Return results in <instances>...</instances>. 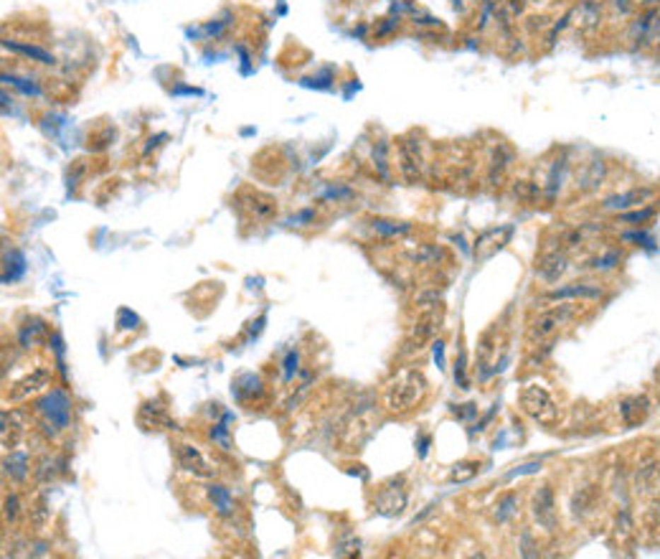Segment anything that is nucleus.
<instances>
[{
    "label": "nucleus",
    "mask_w": 660,
    "mask_h": 559,
    "mask_svg": "<svg viewBox=\"0 0 660 559\" xmlns=\"http://www.w3.org/2000/svg\"><path fill=\"white\" fill-rule=\"evenodd\" d=\"M519 404L533 422L543 425V427H554L559 422V407H556L554 397L543 386L526 384L519 394Z\"/></svg>",
    "instance_id": "nucleus-3"
},
{
    "label": "nucleus",
    "mask_w": 660,
    "mask_h": 559,
    "mask_svg": "<svg viewBox=\"0 0 660 559\" xmlns=\"http://www.w3.org/2000/svg\"><path fill=\"white\" fill-rule=\"evenodd\" d=\"M531 514L538 521V526H543L546 531H556V526H559V511H556L554 488L549 483L536 488L533 501H531Z\"/></svg>",
    "instance_id": "nucleus-7"
},
{
    "label": "nucleus",
    "mask_w": 660,
    "mask_h": 559,
    "mask_svg": "<svg viewBox=\"0 0 660 559\" xmlns=\"http://www.w3.org/2000/svg\"><path fill=\"white\" fill-rule=\"evenodd\" d=\"M605 178H607V163L602 161V158H594V161L586 163L584 171L579 173L577 186H579V191H584V193L597 191V188L605 183Z\"/></svg>",
    "instance_id": "nucleus-13"
},
{
    "label": "nucleus",
    "mask_w": 660,
    "mask_h": 559,
    "mask_svg": "<svg viewBox=\"0 0 660 559\" xmlns=\"http://www.w3.org/2000/svg\"><path fill=\"white\" fill-rule=\"evenodd\" d=\"M358 547H361V541H358L356 536H348L346 541L338 539L335 541V554H338V557H353V554H358Z\"/></svg>",
    "instance_id": "nucleus-38"
},
{
    "label": "nucleus",
    "mask_w": 660,
    "mask_h": 559,
    "mask_svg": "<svg viewBox=\"0 0 660 559\" xmlns=\"http://www.w3.org/2000/svg\"><path fill=\"white\" fill-rule=\"evenodd\" d=\"M297 361H300V356H297L295 351H290V354H287V359H284V364H282V369H284V381H292V379H295V374H297Z\"/></svg>",
    "instance_id": "nucleus-40"
},
{
    "label": "nucleus",
    "mask_w": 660,
    "mask_h": 559,
    "mask_svg": "<svg viewBox=\"0 0 660 559\" xmlns=\"http://www.w3.org/2000/svg\"><path fill=\"white\" fill-rule=\"evenodd\" d=\"M538 471H541V463H528V466H521L508 473V478H519V476H528V473H538Z\"/></svg>",
    "instance_id": "nucleus-42"
},
{
    "label": "nucleus",
    "mask_w": 660,
    "mask_h": 559,
    "mask_svg": "<svg viewBox=\"0 0 660 559\" xmlns=\"http://www.w3.org/2000/svg\"><path fill=\"white\" fill-rule=\"evenodd\" d=\"M597 498H599L597 485H581L579 491L574 493V498H572V514L577 516V519H584L586 514H592L594 511Z\"/></svg>",
    "instance_id": "nucleus-20"
},
{
    "label": "nucleus",
    "mask_w": 660,
    "mask_h": 559,
    "mask_svg": "<svg viewBox=\"0 0 660 559\" xmlns=\"http://www.w3.org/2000/svg\"><path fill=\"white\" fill-rule=\"evenodd\" d=\"M36 410L44 417L41 425L51 437H56V432L69 430V425H71V399L64 389H51L49 394H44L36 402Z\"/></svg>",
    "instance_id": "nucleus-2"
},
{
    "label": "nucleus",
    "mask_w": 660,
    "mask_h": 559,
    "mask_svg": "<svg viewBox=\"0 0 660 559\" xmlns=\"http://www.w3.org/2000/svg\"><path fill=\"white\" fill-rule=\"evenodd\" d=\"M412 262H419V265H437V262L444 260V249L437 247V244H422L409 255Z\"/></svg>",
    "instance_id": "nucleus-31"
},
{
    "label": "nucleus",
    "mask_w": 660,
    "mask_h": 559,
    "mask_svg": "<svg viewBox=\"0 0 660 559\" xmlns=\"http://www.w3.org/2000/svg\"><path fill=\"white\" fill-rule=\"evenodd\" d=\"M574 316H577V305H554L549 311L538 313V316L531 321V328H528L531 341H546V338H551V335L562 328V325H567Z\"/></svg>",
    "instance_id": "nucleus-4"
},
{
    "label": "nucleus",
    "mask_w": 660,
    "mask_h": 559,
    "mask_svg": "<svg viewBox=\"0 0 660 559\" xmlns=\"http://www.w3.org/2000/svg\"><path fill=\"white\" fill-rule=\"evenodd\" d=\"M567 163H569L567 158H559V161L551 163L549 178H546V186H543V193H546V201H549V204H554L559 191H562L564 178H567Z\"/></svg>",
    "instance_id": "nucleus-21"
},
{
    "label": "nucleus",
    "mask_w": 660,
    "mask_h": 559,
    "mask_svg": "<svg viewBox=\"0 0 660 559\" xmlns=\"http://www.w3.org/2000/svg\"><path fill=\"white\" fill-rule=\"evenodd\" d=\"M6 255H11V257H6V267H3V282H16V280H21L23 277V272H25V257L21 255L18 249H11V252H6Z\"/></svg>",
    "instance_id": "nucleus-29"
},
{
    "label": "nucleus",
    "mask_w": 660,
    "mask_h": 559,
    "mask_svg": "<svg viewBox=\"0 0 660 559\" xmlns=\"http://www.w3.org/2000/svg\"><path fill=\"white\" fill-rule=\"evenodd\" d=\"M51 379V371L49 369H36L33 374H28L23 381H18L16 384V389H13V397H28V394H33V391H38L41 386H46Z\"/></svg>",
    "instance_id": "nucleus-24"
},
{
    "label": "nucleus",
    "mask_w": 660,
    "mask_h": 559,
    "mask_svg": "<svg viewBox=\"0 0 660 559\" xmlns=\"http://www.w3.org/2000/svg\"><path fill=\"white\" fill-rule=\"evenodd\" d=\"M407 506V493L404 488H394V485H386L381 488V493L376 496V511L383 516H396L404 511Z\"/></svg>",
    "instance_id": "nucleus-14"
},
{
    "label": "nucleus",
    "mask_w": 660,
    "mask_h": 559,
    "mask_svg": "<svg viewBox=\"0 0 660 559\" xmlns=\"http://www.w3.org/2000/svg\"><path fill=\"white\" fill-rule=\"evenodd\" d=\"M231 420V415H224V420L221 422H216V425H211V440L216 442V445H221V450H228L231 447V437H228V427H226V422Z\"/></svg>",
    "instance_id": "nucleus-35"
},
{
    "label": "nucleus",
    "mask_w": 660,
    "mask_h": 559,
    "mask_svg": "<svg viewBox=\"0 0 660 559\" xmlns=\"http://www.w3.org/2000/svg\"><path fill=\"white\" fill-rule=\"evenodd\" d=\"M623 262H625V252L620 247H612V249H605V252H599V255H594L592 260H586L584 267L592 270V272H612V270H617Z\"/></svg>",
    "instance_id": "nucleus-18"
},
{
    "label": "nucleus",
    "mask_w": 660,
    "mask_h": 559,
    "mask_svg": "<svg viewBox=\"0 0 660 559\" xmlns=\"http://www.w3.org/2000/svg\"><path fill=\"white\" fill-rule=\"evenodd\" d=\"M452 6H455L457 11H463V8H465V3H463V0H452Z\"/></svg>",
    "instance_id": "nucleus-46"
},
{
    "label": "nucleus",
    "mask_w": 660,
    "mask_h": 559,
    "mask_svg": "<svg viewBox=\"0 0 660 559\" xmlns=\"http://www.w3.org/2000/svg\"><path fill=\"white\" fill-rule=\"evenodd\" d=\"M3 466H6V476H11L16 483H23L28 478V473H31V460L21 450H13L11 455H6Z\"/></svg>",
    "instance_id": "nucleus-22"
},
{
    "label": "nucleus",
    "mask_w": 660,
    "mask_h": 559,
    "mask_svg": "<svg viewBox=\"0 0 660 559\" xmlns=\"http://www.w3.org/2000/svg\"><path fill=\"white\" fill-rule=\"evenodd\" d=\"M653 196H655V188L635 186V188H627V191L607 196V199L602 201V209L610 214H623V212H630V209H637V206H645Z\"/></svg>",
    "instance_id": "nucleus-8"
},
{
    "label": "nucleus",
    "mask_w": 660,
    "mask_h": 559,
    "mask_svg": "<svg viewBox=\"0 0 660 559\" xmlns=\"http://www.w3.org/2000/svg\"><path fill=\"white\" fill-rule=\"evenodd\" d=\"M567 267H569L567 249L556 247L541 255V260H538V265H536V275L541 280H546V282H556V280L567 272Z\"/></svg>",
    "instance_id": "nucleus-11"
},
{
    "label": "nucleus",
    "mask_w": 660,
    "mask_h": 559,
    "mask_svg": "<svg viewBox=\"0 0 660 559\" xmlns=\"http://www.w3.org/2000/svg\"><path fill=\"white\" fill-rule=\"evenodd\" d=\"M612 6L617 8V13H620V16H630V13L635 11L637 0H612Z\"/></svg>",
    "instance_id": "nucleus-41"
},
{
    "label": "nucleus",
    "mask_w": 660,
    "mask_h": 559,
    "mask_svg": "<svg viewBox=\"0 0 660 559\" xmlns=\"http://www.w3.org/2000/svg\"><path fill=\"white\" fill-rule=\"evenodd\" d=\"M623 242H632V244H637V247H642V249H650V252L655 249V236L650 234L648 229H642V226H635L632 231H625Z\"/></svg>",
    "instance_id": "nucleus-33"
},
{
    "label": "nucleus",
    "mask_w": 660,
    "mask_h": 559,
    "mask_svg": "<svg viewBox=\"0 0 660 559\" xmlns=\"http://www.w3.org/2000/svg\"><path fill=\"white\" fill-rule=\"evenodd\" d=\"M477 471H480V463H457L450 473V480L452 483H465V480L475 478Z\"/></svg>",
    "instance_id": "nucleus-36"
},
{
    "label": "nucleus",
    "mask_w": 660,
    "mask_h": 559,
    "mask_svg": "<svg viewBox=\"0 0 660 559\" xmlns=\"http://www.w3.org/2000/svg\"><path fill=\"white\" fill-rule=\"evenodd\" d=\"M650 415V402L645 394H637V397H627L620 402V417H623L625 427H637L648 420Z\"/></svg>",
    "instance_id": "nucleus-12"
},
{
    "label": "nucleus",
    "mask_w": 660,
    "mask_h": 559,
    "mask_svg": "<svg viewBox=\"0 0 660 559\" xmlns=\"http://www.w3.org/2000/svg\"><path fill=\"white\" fill-rule=\"evenodd\" d=\"M21 514V498L16 496V493H11V496H6V501H3V516H6V521H16Z\"/></svg>",
    "instance_id": "nucleus-37"
},
{
    "label": "nucleus",
    "mask_w": 660,
    "mask_h": 559,
    "mask_svg": "<svg viewBox=\"0 0 660 559\" xmlns=\"http://www.w3.org/2000/svg\"><path fill=\"white\" fill-rule=\"evenodd\" d=\"M175 458H178V466L183 468L185 473H193L196 478H211V476H214V468H211L209 460L201 455L198 447L178 442V445H175Z\"/></svg>",
    "instance_id": "nucleus-9"
},
{
    "label": "nucleus",
    "mask_w": 660,
    "mask_h": 559,
    "mask_svg": "<svg viewBox=\"0 0 660 559\" xmlns=\"http://www.w3.org/2000/svg\"><path fill=\"white\" fill-rule=\"evenodd\" d=\"M511 161H513V150L508 148L506 143H498V148H495V153H493V158H490V173H487V178H490V183L495 186V180H500L503 178V173H506V168L511 166Z\"/></svg>",
    "instance_id": "nucleus-23"
},
{
    "label": "nucleus",
    "mask_w": 660,
    "mask_h": 559,
    "mask_svg": "<svg viewBox=\"0 0 660 559\" xmlns=\"http://www.w3.org/2000/svg\"><path fill=\"white\" fill-rule=\"evenodd\" d=\"M3 46H6V49H13V51H18V54L28 56V59H33V62H38V64H46V67H54V64H56L54 54H49V51H46V49H38V46H25V44H11V41H3Z\"/></svg>",
    "instance_id": "nucleus-30"
},
{
    "label": "nucleus",
    "mask_w": 660,
    "mask_h": 559,
    "mask_svg": "<svg viewBox=\"0 0 660 559\" xmlns=\"http://www.w3.org/2000/svg\"><path fill=\"white\" fill-rule=\"evenodd\" d=\"M508 6H511V13H513V16H519V13H523V8H526V0H511V3H508Z\"/></svg>",
    "instance_id": "nucleus-44"
},
{
    "label": "nucleus",
    "mask_w": 660,
    "mask_h": 559,
    "mask_svg": "<svg viewBox=\"0 0 660 559\" xmlns=\"http://www.w3.org/2000/svg\"><path fill=\"white\" fill-rule=\"evenodd\" d=\"M519 506H521V496L519 493H503V496L495 501L493 506V519L498 524H506L511 521L513 516L519 514Z\"/></svg>",
    "instance_id": "nucleus-25"
},
{
    "label": "nucleus",
    "mask_w": 660,
    "mask_h": 559,
    "mask_svg": "<svg viewBox=\"0 0 660 559\" xmlns=\"http://www.w3.org/2000/svg\"><path fill=\"white\" fill-rule=\"evenodd\" d=\"M315 209H303V212H297L295 217L287 219V226H308V224H315Z\"/></svg>",
    "instance_id": "nucleus-39"
},
{
    "label": "nucleus",
    "mask_w": 660,
    "mask_h": 559,
    "mask_svg": "<svg viewBox=\"0 0 660 559\" xmlns=\"http://www.w3.org/2000/svg\"><path fill=\"white\" fill-rule=\"evenodd\" d=\"M460 407H463V410H455V415H457V417H463V420H465V417H473V415L477 412V410H475V404H460Z\"/></svg>",
    "instance_id": "nucleus-43"
},
{
    "label": "nucleus",
    "mask_w": 660,
    "mask_h": 559,
    "mask_svg": "<svg viewBox=\"0 0 660 559\" xmlns=\"http://www.w3.org/2000/svg\"><path fill=\"white\" fill-rule=\"evenodd\" d=\"M374 166H376L378 175H381L383 180L391 178V171H389V143H386V140H376V145H374Z\"/></svg>",
    "instance_id": "nucleus-32"
},
{
    "label": "nucleus",
    "mask_w": 660,
    "mask_h": 559,
    "mask_svg": "<svg viewBox=\"0 0 660 559\" xmlns=\"http://www.w3.org/2000/svg\"><path fill=\"white\" fill-rule=\"evenodd\" d=\"M577 13H579V18L586 25H597V21L602 18V3H597V0H581Z\"/></svg>",
    "instance_id": "nucleus-34"
},
{
    "label": "nucleus",
    "mask_w": 660,
    "mask_h": 559,
    "mask_svg": "<svg viewBox=\"0 0 660 559\" xmlns=\"http://www.w3.org/2000/svg\"><path fill=\"white\" fill-rule=\"evenodd\" d=\"M658 209L655 206H637V209H630V212L617 214V221L620 224H630V226H645L648 221H653Z\"/></svg>",
    "instance_id": "nucleus-28"
},
{
    "label": "nucleus",
    "mask_w": 660,
    "mask_h": 559,
    "mask_svg": "<svg viewBox=\"0 0 660 559\" xmlns=\"http://www.w3.org/2000/svg\"><path fill=\"white\" fill-rule=\"evenodd\" d=\"M206 493H209V501H211V506H214V511H216L221 519H228V516L236 514V503H234V498H231V493H228L226 485L211 483L209 488H206Z\"/></svg>",
    "instance_id": "nucleus-16"
},
{
    "label": "nucleus",
    "mask_w": 660,
    "mask_h": 559,
    "mask_svg": "<svg viewBox=\"0 0 660 559\" xmlns=\"http://www.w3.org/2000/svg\"><path fill=\"white\" fill-rule=\"evenodd\" d=\"M427 391V381L417 369H399L394 379L386 384L383 402L391 412H407L414 404H419Z\"/></svg>",
    "instance_id": "nucleus-1"
},
{
    "label": "nucleus",
    "mask_w": 660,
    "mask_h": 559,
    "mask_svg": "<svg viewBox=\"0 0 660 559\" xmlns=\"http://www.w3.org/2000/svg\"><path fill=\"white\" fill-rule=\"evenodd\" d=\"M371 229L376 234L386 236V239H394V236H407L414 231V224L409 221H391V219H374L371 221Z\"/></svg>",
    "instance_id": "nucleus-26"
},
{
    "label": "nucleus",
    "mask_w": 660,
    "mask_h": 559,
    "mask_svg": "<svg viewBox=\"0 0 660 559\" xmlns=\"http://www.w3.org/2000/svg\"><path fill=\"white\" fill-rule=\"evenodd\" d=\"M513 231H516V226H513V224H503V226H490V229H485L482 234H477L475 247H473V255H475V260L477 262H485V260H490V257L498 255L500 249L511 242Z\"/></svg>",
    "instance_id": "nucleus-6"
},
{
    "label": "nucleus",
    "mask_w": 660,
    "mask_h": 559,
    "mask_svg": "<svg viewBox=\"0 0 660 559\" xmlns=\"http://www.w3.org/2000/svg\"><path fill=\"white\" fill-rule=\"evenodd\" d=\"M635 491L640 496H655L660 491V466L658 463H648L642 466L635 476Z\"/></svg>",
    "instance_id": "nucleus-19"
},
{
    "label": "nucleus",
    "mask_w": 660,
    "mask_h": 559,
    "mask_svg": "<svg viewBox=\"0 0 660 559\" xmlns=\"http://www.w3.org/2000/svg\"><path fill=\"white\" fill-rule=\"evenodd\" d=\"M630 41L635 49H648L660 41V11L645 8L630 23Z\"/></svg>",
    "instance_id": "nucleus-5"
},
{
    "label": "nucleus",
    "mask_w": 660,
    "mask_h": 559,
    "mask_svg": "<svg viewBox=\"0 0 660 559\" xmlns=\"http://www.w3.org/2000/svg\"><path fill=\"white\" fill-rule=\"evenodd\" d=\"M46 333V323L38 321V318H28V323L18 325V346L21 348H31L38 343V338Z\"/></svg>",
    "instance_id": "nucleus-27"
},
{
    "label": "nucleus",
    "mask_w": 660,
    "mask_h": 559,
    "mask_svg": "<svg viewBox=\"0 0 660 559\" xmlns=\"http://www.w3.org/2000/svg\"><path fill=\"white\" fill-rule=\"evenodd\" d=\"M137 420H140V425L145 430H163V427H170V417H168V410L166 407H161L158 402H145L140 407V415H137Z\"/></svg>",
    "instance_id": "nucleus-15"
},
{
    "label": "nucleus",
    "mask_w": 660,
    "mask_h": 559,
    "mask_svg": "<svg viewBox=\"0 0 660 559\" xmlns=\"http://www.w3.org/2000/svg\"><path fill=\"white\" fill-rule=\"evenodd\" d=\"M642 3H645V8H658L660 0H642Z\"/></svg>",
    "instance_id": "nucleus-45"
},
{
    "label": "nucleus",
    "mask_w": 660,
    "mask_h": 559,
    "mask_svg": "<svg viewBox=\"0 0 660 559\" xmlns=\"http://www.w3.org/2000/svg\"><path fill=\"white\" fill-rule=\"evenodd\" d=\"M605 298V290L592 282H569L564 287H554V290L546 292V300H602Z\"/></svg>",
    "instance_id": "nucleus-10"
},
{
    "label": "nucleus",
    "mask_w": 660,
    "mask_h": 559,
    "mask_svg": "<svg viewBox=\"0 0 660 559\" xmlns=\"http://www.w3.org/2000/svg\"><path fill=\"white\" fill-rule=\"evenodd\" d=\"M231 391H234V397L239 399V402L249 404L252 397L257 399L265 394V386H262V379L257 374H241L239 379L234 381V386H231Z\"/></svg>",
    "instance_id": "nucleus-17"
}]
</instances>
